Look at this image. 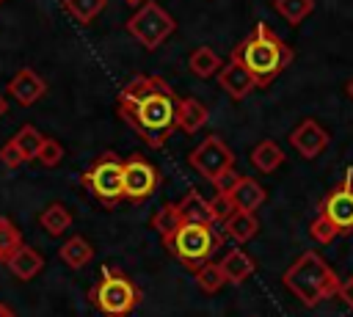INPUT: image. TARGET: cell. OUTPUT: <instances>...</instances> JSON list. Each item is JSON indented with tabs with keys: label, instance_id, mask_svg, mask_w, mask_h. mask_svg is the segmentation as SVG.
Returning a JSON list of instances; mask_svg holds the SVG:
<instances>
[{
	"label": "cell",
	"instance_id": "5bb4252c",
	"mask_svg": "<svg viewBox=\"0 0 353 317\" xmlns=\"http://www.w3.org/2000/svg\"><path fill=\"white\" fill-rule=\"evenodd\" d=\"M210 119V110L196 99V96H179V105H176V130L193 135L199 132Z\"/></svg>",
	"mask_w": 353,
	"mask_h": 317
},
{
	"label": "cell",
	"instance_id": "83f0119b",
	"mask_svg": "<svg viewBox=\"0 0 353 317\" xmlns=\"http://www.w3.org/2000/svg\"><path fill=\"white\" fill-rule=\"evenodd\" d=\"M273 6L290 25H301L312 14L314 0H273Z\"/></svg>",
	"mask_w": 353,
	"mask_h": 317
},
{
	"label": "cell",
	"instance_id": "ffe728a7",
	"mask_svg": "<svg viewBox=\"0 0 353 317\" xmlns=\"http://www.w3.org/2000/svg\"><path fill=\"white\" fill-rule=\"evenodd\" d=\"M256 232H259V221H256V215L254 212H234L226 223H223V234L226 237H232L234 243H248V240H254L256 237Z\"/></svg>",
	"mask_w": 353,
	"mask_h": 317
},
{
	"label": "cell",
	"instance_id": "4fadbf2b",
	"mask_svg": "<svg viewBox=\"0 0 353 317\" xmlns=\"http://www.w3.org/2000/svg\"><path fill=\"white\" fill-rule=\"evenodd\" d=\"M218 83H221V88L232 96V99H243V96H248L254 88H256V80L248 74V69L240 63V61H234V58H229L226 63H223V69L218 72Z\"/></svg>",
	"mask_w": 353,
	"mask_h": 317
},
{
	"label": "cell",
	"instance_id": "e0dca14e",
	"mask_svg": "<svg viewBox=\"0 0 353 317\" xmlns=\"http://www.w3.org/2000/svg\"><path fill=\"white\" fill-rule=\"evenodd\" d=\"M6 265H8V270H11L14 278H19V281H30L33 276L41 273V267H44V256H41L36 248L22 245Z\"/></svg>",
	"mask_w": 353,
	"mask_h": 317
},
{
	"label": "cell",
	"instance_id": "1f68e13d",
	"mask_svg": "<svg viewBox=\"0 0 353 317\" xmlns=\"http://www.w3.org/2000/svg\"><path fill=\"white\" fill-rule=\"evenodd\" d=\"M36 160L44 165V168H55L61 160H63V146L55 141V138H44L41 141V149L36 154Z\"/></svg>",
	"mask_w": 353,
	"mask_h": 317
},
{
	"label": "cell",
	"instance_id": "ac0fdd59",
	"mask_svg": "<svg viewBox=\"0 0 353 317\" xmlns=\"http://www.w3.org/2000/svg\"><path fill=\"white\" fill-rule=\"evenodd\" d=\"M221 267H223L226 284H243V281L256 270V262H254V256L245 254L243 248H232V251L221 259Z\"/></svg>",
	"mask_w": 353,
	"mask_h": 317
},
{
	"label": "cell",
	"instance_id": "d6a6232c",
	"mask_svg": "<svg viewBox=\"0 0 353 317\" xmlns=\"http://www.w3.org/2000/svg\"><path fill=\"white\" fill-rule=\"evenodd\" d=\"M0 163L6 165V168H19L22 163H25V154H22V149L17 146V141L11 138V141H6L3 146H0Z\"/></svg>",
	"mask_w": 353,
	"mask_h": 317
},
{
	"label": "cell",
	"instance_id": "44dd1931",
	"mask_svg": "<svg viewBox=\"0 0 353 317\" xmlns=\"http://www.w3.org/2000/svg\"><path fill=\"white\" fill-rule=\"evenodd\" d=\"M58 256H61L63 265H69L72 270H80V267H85V265L94 259V248H91V243H88L85 237L74 234V237H69V240L61 245Z\"/></svg>",
	"mask_w": 353,
	"mask_h": 317
},
{
	"label": "cell",
	"instance_id": "8fae6325",
	"mask_svg": "<svg viewBox=\"0 0 353 317\" xmlns=\"http://www.w3.org/2000/svg\"><path fill=\"white\" fill-rule=\"evenodd\" d=\"M331 135L323 130L320 121L314 119H303L292 132H290V146H295V152L303 157V160H314L317 154L325 152Z\"/></svg>",
	"mask_w": 353,
	"mask_h": 317
},
{
	"label": "cell",
	"instance_id": "d6986e66",
	"mask_svg": "<svg viewBox=\"0 0 353 317\" xmlns=\"http://www.w3.org/2000/svg\"><path fill=\"white\" fill-rule=\"evenodd\" d=\"M284 163V152L273 138H262L254 149H251V165L262 174H273L279 165Z\"/></svg>",
	"mask_w": 353,
	"mask_h": 317
},
{
	"label": "cell",
	"instance_id": "74e56055",
	"mask_svg": "<svg viewBox=\"0 0 353 317\" xmlns=\"http://www.w3.org/2000/svg\"><path fill=\"white\" fill-rule=\"evenodd\" d=\"M124 3H130V6H143L146 0H124Z\"/></svg>",
	"mask_w": 353,
	"mask_h": 317
},
{
	"label": "cell",
	"instance_id": "ba28073f",
	"mask_svg": "<svg viewBox=\"0 0 353 317\" xmlns=\"http://www.w3.org/2000/svg\"><path fill=\"white\" fill-rule=\"evenodd\" d=\"M188 163H190V168H196L204 179L215 182L223 171L234 168V152H232V146H229L221 135H207V138L190 152Z\"/></svg>",
	"mask_w": 353,
	"mask_h": 317
},
{
	"label": "cell",
	"instance_id": "9a60e30c",
	"mask_svg": "<svg viewBox=\"0 0 353 317\" xmlns=\"http://www.w3.org/2000/svg\"><path fill=\"white\" fill-rule=\"evenodd\" d=\"M229 196L240 212H256L265 204V187L254 176H240V182L232 187Z\"/></svg>",
	"mask_w": 353,
	"mask_h": 317
},
{
	"label": "cell",
	"instance_id": "f1b7e54d",
	"mask_svg": "<svg viewBox=\"0 0 353 317\" xmlns=\"http://www.w3.org/2000/svg\"><path fill=\"white\" fill-rule=\"evenodd\" d=\"M14 141H17V146L22 149V154H25V160H36V154H39V149H41V141H44V135L33 127V124H25L17 135H14Z\"/></svg>",
	"mask_w": 353,
	"mask_h": 317
},
{
	"label": "cell",
	"instance_id": "2e32d148",
	"mask_svg": "<svg viewBox=\"0 0 353 317\" xmlns=\"http://www.w3.org/2000/svg\"><path fill=\"white\" fill-rule=\"evenodd\" d=\"M176 207H179V215H182V221L185 223H201V226H215V221H212V212H210V201L199 193V190H188L179 201H176Z\"/></svg>",
	"mask_w": 353,
	"mask_h": 317
},
{
	"label": "cell",
	"instance_id": "3957f363",
	"mask_svg": "<svg viewBox=\"0 0 353 317\" xmlns=\"http://www.w3.org/2000/svg\"><path fill=\"white\" fill-rule=\"evenodd\" d=\"M281 281L303 306H317L328 298H339V287H342L339 276L317 251H303L284 270Z\"/></svg>",
	"mask_w": 353,
	"mask_h": 317
},
{
	"label": "cell",
	"instance_id": "4dcf8cb0",
	"mask_svg": "<svg viewBox=\"0 0 353 317\" xmlns=\"http://www.w3.org/2000/svg\"><path fill=\"white\" fill-rule=\"evenodd\" d=\"M210 212H212V221L215 223H226L237 212V207H234V201H232L229 193H215L210 198Z\"/></svg>",
	"mask_w": 353,
	"mask_h": 317
},
{
	"label": "cell",
	"instance_id": "60d3db41",
	"mask_svg": "<svg viewBox=\"0 0 353 317\" xmlns=\"http://www.w3.org/2000/svg\"><path fill=\"white\" fill-rule=\"evenodd\" d=\"M0 3H3V0H0Z\"/></svg>",
	"mask_w": 353,
	"mask_h": 317
},
{
	"label": "cell",
	"instance_id": "484cf974",
	"mask_svg": "<svg viewBox=\"0 0 353 317\" xmlns=\"http://www.w3.org/2000/svg\"><path fill=\"white\" fill-rule=\"evenodd\" d=\"M196 284H199V289L207 292V295L218 292V289L226 284V276H223L221 262H207V265H201V267L196 270Z\"/></svg>",
	"mask_w": 353,
	"mask_h": 317
},
{
	"label": "cell",
	"instance_id": "4316f807",
	"mask_svg": "<svg viewBox=\"0 0 353 317\" xmlns=\"http://www.w3.org/2000/svg\"><path fill=\"white\" fill-rule=\"evenodd\" d=\"M22 245H25V243H22L19 229H17L8 218H0V262H8Z\"/></svg>",
	"mask_w": 353,
	"mask_h": 317
},
{
	"label": "cell",
	"instance_id": "f546056e",
	"mask_svg": "<svg viewBox=\"0 0 353 317\" xmlns=\"http://www.w3.org/2000/svg\"><path fill=\"white\" fill-rule=\"evenodd\" d=\"M309 237H312L314 243H320V245H328V243H334V240L339 237V229L320 212V215L309 223Z\"/></svg>",
	"mask_w": 353,
	"mask_h": 317
},
{
	"label": "cell",
	"instance_id": "7a4b0ae2",
	"mask_svg": "<svg viewBox=\"0 0 353 317\" xmlns=\"http://www.w3.org/2000/svg\"><path fill=\"white\" fill-rule=\"evenodd\" d=\"M234 61H240L248 74L256 80V88H268L292 61V50L279 39V33L259 22L232 52Z\"/></svg>",
	"mask_w": 353,
	"mask_h": 317
},
{
	"label": "cell",
	"instance_id": "6da1fadb",
	"mask_svg": "<svg viewBox=\"0 0 353 317\" xmlns=\"http://www.w3.org/2000/svg\"><path fill=\"white\" fill-rule=\"evenodd\" d=\"M176 91L157 74H138L119 91V116L152 149L176 132Z\"/></svg>",
	"mask_w": 353,
	"mask_h": 317
},
{
	"label": "cell",
	"instance_id": "9c48e42d",
	"mask_svg": "<svg viewBox=\"0 0 353 317\" xmlns=\"http://www.w3.org/2000/svg\"><path fill=\"white\" fill-rule=\"evenodd\" d=\"M160 185L157 168L143 160L141 154H132L124 160V198L130 201H146Z\"/></svg>",
	"mask_w": 353,
	"mask_h": 317
},
{
	"label": "cell",
	"instance_id": "277c9868",
	"mask_svg": "<svg viewBox=\"0 0 353 317\" xmlns=\"http://www.w3.org/2000/svg\"><path fill=\"white\" fill-rule=\"evenodd\" d=\"M221 243H223V234L215 226H201V223H182L171 237L163 240L165 251L193 273L201 265L212 262Z\"/></svg>",
	"mask_w": 353,
	"mask_h": 317
},
{
	"label": "cell",
	"instance_id": "d590c367",
	"mask_svg": "<svg viewBox=\"0 0 353 317\" xmlns=\"http://www.w3.org/2000/svg\"><path fill=\"white\" fill-rule=\"evenodd\" d=\"M0 317H17V314H14L8 306H3V303H0Z\"/></svg>",
	"mask_w": 353,
	"mask_h": 317
},
{
	"label": "cell",
	"instance_id": "30bf717a",
	"mask_svg": "<svg viewBox=\"0 0 353 317\" xmlns=\"http://www.w3.org/2000/svg\"><path fill=\"white\" fill-rule=\"evenodd\" d=\"M320 212L339 229V234L353 232V185H350V174L342 185H336L320 204Z\"/></svg>",
	"mask_w": 353,
	"mask_h": 317
},
{
	"label": "cell",
	"instance_id": "8992f818",
	"mask_svg": "<svg viewBox=\"0 0 353 317\" xmlns=\"http://www.w3.org/2000/svg\"><path fill=\"white\" fill-rule=\"evenodd\" d=\"M83 187L105 207H116L124 198V160L113 152L99 154V160L80 174Z\"/></svg>",
	"mask_w": 353,
	"mask_h": 317
},
{
	"label": "cell",
	"instance_id": "e575fe53",
	"mask_svg": "<svg viewBox=\"0 0 353 317\" xmlns=\"http://www.w3.org/2000/svg\"><path fill=\"white\" fill-rule=\"evenodd\" d=\"M339 298H342V300H345V303L353 309V273H350V276L342 281V287H339Z\"/></svg>",
	"mask_w": 353,
	"mask_h": 317
},
{
	"label": "cell",
	"instance_id": "5b68a950",
	"mask_svg": "<svg viewBox=\"0 0 353 317\" xmlns=\"http://www.w3.org/2000/svg\"><path fill=\"white\" fill-rule=\"evenodd\" d=\"M138 287L116 267H105L102 278L88 289V300L105 317H127L138 306Z\"/></svg>",
	"mask_w": 353,
	"mask_h": 317
},
{
	"label": "cell",
	"instance_id": "ab89813d",
	"mask_svg": "<svg viewBox=\"0 0 353 317\" xmlns=\"http://www.w3.org/2000/svg\"><path fill=\"white\" fill-rule=\"evenodd\" d=\"M347 174H350V185H353V171H347Z\"/></svg>",
	"mask_w": 353,
	"mask_h": 317
},
{
	"label": "cell",
	"instance_id": "836d02e7",
	"mask_svg": "<svg viewBox=\"0 0 353 317\" xmlns=\"http://www.w3.org/2000/svg\"><path fill=\"white\" fill-rule=\"evenodd\" d=\"M240 182V174H237V168H229V171H223L212 185H215V190L218 193H232V187Z\"/></svg>",
	"mask_w": 353,
	"mask_h": 317
},
{
	"label": "cell",
	"instance_id": "cb8c5ba5",
	"mask_svg": "<svg viewBox=\"0 0 353 317\" xmlns=\"http://www.w3.org/2000/svg\"><path fill=\"white\" fill-rule=\"evenodd\" d=\"M105 6H108V0H63L66 14H69L77 25H88V22H94V19L105 11Z\"/></svg>",
	"mask_w": 353,
	"mask_h": 317
},
{
	"label": "cell",
	"instance_id": "7402d4cb",
	"mask_svg": "<svg viewBox=\"0 0 353 317\" xmlns=\"http://www.w3.org/2000/svg\"><path fill=\"white\" fill-rule=\"evenodd\" d=\"M39 223H41V229H44L47 234L58 237V234H63V232L72 226V212H69L63 204L55 201V204H47V207L41 209Z\"/></svg>",
	"mask_w": 353,
	"mask_h": 317
},
{
	"label": "cell",
	"instance_id": "603a6c76",
	"mask_svg": "<svg viewBox=\"0 0 353 317\" xmlns=\"http://www.w3.org/2000/svg\"><path fill=\"white\" fill-rule=\"evenodd\" d=\"M188 66H190V72L199 74V77H212V74H218V72L223 69V61L218 58L215 50H210V47H196V50L190 52V58H188Z\"/></svg>",
	"mask_w": 353,
	"mask_h": 317
},
{
	"label": "cell",
	"instance_id": "8d00e7d4",
	"mask_svg": "<svg viewBox=\"0 0 353 317\" xmlns=\"http://www.w3.org/2000/svg\"><path fill=\"white\" fill-rule=\"evenodd\" d=\"M6 108H8V102H6V99H3V94H0V116L6 113Z\"/></svg>",
	"mask_w": 353,
	"mask_h": 317
},
{
	"label": "cell",
	"instance_id": "f35d334b",
	"mask_svg": "<svg viewBox=\"0 0 353 317\" xmlns=\"http://www.w3.org/2000/svg\"><path fill=\"white\" fill-rule=\"evenodd\" d=\"M347 96H350V99H353V80H350V83H347Z\"/></svg>",
	"mask_w": 353,
	"mask_h": 317
},
{
	"label": "cell",
	"instance_id": "d4e9b609",
	"mask_svg": "<svg viewBox=\"0 0 353 317\" xmlns=\"http://www.w3.org/2000/svg\"><path fill=\"white\" fill-rule=\"evenodd\" d=\"M182 223H185V221H182V215H179V207H176V204H163V207L152 215V229L160 234V240L171 237Z\"/></svg>",
	"mask_w": 353,
	"mask_h": 317
},
{
	"label": "cell",
	"instance_id": "7c38bea8",
	"mask_svg": "<svg viewBox=\"0 0 353 317\" xmlns=\"http://www.w3.org/2000/svg\"><path fill=\"white\" fill-rule=\"evenodd\" d=\"M47 91V83L33 72V69H19L11 80H8V94L14 102H19L22 108H30L33 102H39Z\"/></svg>",
	"mask_w": 353,
	"mask_h": 317
},
{
	"label": "cell",
	"instance_id": "52a82bcc",
	"mask_svg": "<svg viewBox=\"0 0 353 317\" xmlns=\"http://www.w3.org/2000/svg\"><path fill=\"white\" fill-rule=\"evenodd\" d=\"M127 30H130V36H135V41L143 44L146 50H157V47L176 30V22H174V17H171L163 6L146 0V3L127 19Z\"/></svg>",
	"mask_w": 353,
	"mask_h": 317
}]
</instances>
